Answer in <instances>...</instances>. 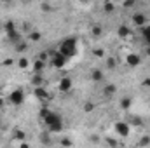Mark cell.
<instances>
[{"label": "cell", "instance_id": "obj_1", "mask_svg": "<svg viewBox=\"0 0 150 148\" xmlns=\"http://www.w3.org/2000/svg\"><path fill=\"white\" fill-rule=\"evenodd\" d=\"M40 115H42L44 124H45L49 132H61L63 131V118H61V115L51 111L49 108H42Z\"/></svg>", "mask_w": 150, "mask_h": 148}, {"label": "cell", "instance_id": "obj_2", "mask_svg": "<svg viewBox=\"0 0 150 148\" xmlns=\"http://www.w3.org/2000/svg\"><path fill=\"white\" fill-rule=\"evenodd\" d=\"M59 52H61L63 56H67L68 59L74 58L75 52H77V38H74V37L65 38V40L59 44Z\"/></svg>", "mask_w": 150, "mask_h": 148}, {"label": "cell", "instance_id": "obj_3", "mask_svg": "<svg viewBox=\"0 0 150 148\" xmlns=\"http://www.w3.org/2000/svg\"><path fill=\"white\" fill-rule=\"evenodd\" d=\"M25 101V92L21 89H14L11 94H9V103L14 105V106H21Z\"/></svg>", "mask_w": 150, "mask_h": 148}, {"label": "cell", "instance_id": "obj_4", "mask_svg": "<svg viewBox=\"0 0 150 148\" xmlns=\"http://www.w3.org/2000/svg\"><path fill=\"white\" fill-rule=\"evenodd\" d=\"M67 61H68V58H67V56H63L59 51H58V52H54V54H52V58H51V65H52L54 68H63V66L67 65Z\"/></svg>", "mask_w": 150, "mask_h": 148}, {"label": "cell", "instance_id": "obj_5", "mask_svg": "<svg viewBox=\"0 0 150 148\" xmlns=\"http://www.w3.org/2000/svg\"><path fill=\"white\" fill-rule=\"evenodd\" d=\"M131 23H133L134 26L142 28V26H145V25L149 23V19H147V16H145L143 12H134V14L131 16Z\"/></svg>", "mask_w": 150, "mask_h": 148}, {"label": "cell", "instance_id": "obj_6", "mask_svg": "<svg viewBox=\"0 0 150 148\" xmlns=\"http://www.w3.org/2000/svg\"><path fill=\"white\" fill-rule=\"evenodd\" d=\"M113 129H115V132H117L119 136H122V138L129 136V132H131V127H129V124H127V122H117Z\"/></svg>", "mask_w": 150, "mask_h": 148}, {"label": "cell", "instance_id": "obj_7", "mask_svg": "<svg viewBox=\"0 0 150 148\" xmlns=\"http://www.w3.org/2000/svg\"><path fill=\"white\" fill-rule=\"evenodd\" d=\"M72 78L70 77H63L61 80H59V92H70V89H72Z\"/></svg>", "mask_w": 150, "mask_h": 148}, {"label": "cell", "instance_id": "obj_8", "mask_svg": "<svg viewBox=\"0 0 150 148\" xmlns=\"http://www.w3.org/2000/svg\"><path fill=\"white\" fill-rule=\"evenodd\" d=\"M117 37L129 38V37H131V28H129V26H126V25H120V26L117 28Z\"/></svg>", "mask_w": 150, "mask_h": 148}, {"label": "cell", "instance_id": "obj_9", "mask_svg": "<svg viewBox=\"0 0 150 148\" xmlns=\"http://www.w3.org/2000/svg\"><path fill=\"white\" fill-rule=\"evenodd\" d=\"M126 61H127V65H129L131 68H136V66L140 65V61H142V59H140V56H138V54H129V56L126 58Z\"/></svg>", "mask_w": 150, "mask_h": 148}, {"label": "cell", "instance_id": "obj_10", "mask_svg": "<svg viewBox=\"0 0 150 148\" xmlns=\"http://www.w3.org/2000/svg\"><path fill=\"white\" fill-rule=\"evenodd\" d=\"M142 37H143V42L147 44V47L150 45V25L147 23L145 26H142Z\"/></svg>", "mask_w": 150, "mask_h": 148}, {"label": "cell", "instance_id": "obj_11", "mask_svg": "<svg viewBox=\"0 0 150 148\" xmlns=\"http://www.w3.org/2000/svg\"><path fill=\"white\" fill-rule=\"evenodd\" d=\"M115 92H117V87H115L113 84H108V85L103 87V96H105V98H112Z\"/></svg>", "mask_w": 150, "mask_h": 148}, {"label": "cell", "instance_id": "obj_12", "mask_svg": "<svg viewBox=\"0 0 150 148\" xmlns=\"http://www.w3.org/2000/svg\"><path fill=\"white\" fill-rule=\"evenodd\" d=\"M33 94L37 96L38 99H47V98H49V94L45 92V89H44L42 85H37V87H35V92H33Z\"/></svg>", "mask_w": 150, "mask_h": 148}, {"label": "cell", "instance_id": "obj_13", "mask_svg": "<svg viewBox=\"0 0 150 148\" xmlns=\"http://www.w3.org/2000/svg\"><path fill=\"white\" fill-rule=\"evenodd\" d=\"M45 65H47V61H44V59H37V61L33 63V72H35V73H40V72L45 68Z\"/></svg>", "mask_w": 150, "mask_h": 148}, {"label": "cell", "instance_id": "obj_14", "mask_svg": "<svg viewBox=\"0 0 150 148\" xmlns=\"http://www.w3.org/2000/svg\"><path fill=\"white\" fill-rule=\"evenodd\" d=\"M103 78H105V77H103V72H101V70H93V72H91V80H93V82H101Z\"/></svg>", "mask_w": 150, "mask_h": 148}, {"label": "cell", "instance_id": "obj_15", "mask_svg": "<svg viewBox=\"0 0 150 148\" xmlns=\"http://www.w3.org/2000/svg\"><path fill=\"white\" fill-rule=\"evenodd\" d=\"M40 38H42V35H40V32H37V30H32L28 33V40L30 42H40Z\"/></svg>", "mask_w": 150, "mask_h": 148}, {"label": "cell", "instance_id": "obj_16", "mask_svg": "<svg viewBox=\"0 0 150 148\" xmlns=\"http://www.w3.org/2000/svg\"><path fill=\"white\" fill-rule=\"evenodd\" d=\"M14 47H16V51H18V52H25V51L28 49V44H26L25 40H19L18 44H14Z\"/></svg>", "mask_w": 150, "mask_h": 148}, {"label": "cell", "instance_id": "obj_17", "mask_svg": "<svg viewBox=\"0 0 150 148\" xmlns=\"http://www.w3.org/2000/svg\"><path fill=\"white\" fill-rule=\"evenodd\" d=\"M131 103H133V99H131L129 96H126V98L120 99V108H122V110H127V108L131 106Z\"/></svg>", "mask_w": 150, "mask_h": 148}, {"label": "cell", "instance_id": "obj_18", "mask_svg": "<svg viewBox=\"0 0 150 148\" xmlns=\"http://www.w3.org/2000/svg\"><path fill=\"white\" fill-rule=\"evenodd\" d=\"M42 82H44V78H42V75L40 73H35L33 77H32V85H42Z\"/></svg>", "mask_w": 150, "mask_h": 148}, {"label": "cell", "instance_id": "obj_19", "mask_svg": "<svg viewBox=\"0 0 150 148\" xmlns=\"http://www.w3.org/2000/svg\"><path fill=\"white\" fill-rule=\"evenodd\" d=\"M91 33H93V37H101V33H103V28H101L100 25H94V26L91 28Z\"/></svg>", "mask_w": 150, "mask_h": 148}, {"label": "cell", "instance_id": "obj_20", "mask_svg": "<svg viewBox=\"0 0 150 148\" xmlns=\"http://www.w3.org/2000/svg\"><path fill=\"white\" fill-rule=\"evenodd\" d=\"M4 30H5V33H9V32H14V30H18V28H16L14 21H7V23L4 25Z\"/></svg>", "mask_w": 150, "mask_h": 148}, {"label": "cell", "instance_id": "obj_21", "mask_svg": "<svg viewBox=\"0 0 150 148\" xmlns=\"http://www.w3.org/2000/svg\"><path fill=\"white\" fill-rule=\"evenodd\" d=\"M103 11H105L107 14H112L113 11H115V5H113L112 2H105V5H103Z\"/></svg>", "mask_w": 150, "mask_h": 148}, {"label": "cell", "instance_id": "obj_22", "mask_svg": "<svg viewBox=\"0 0 150 148\" xmlns=\"http://www.w3.org/2000/svg\"><path fill=\"white\" fill-rule=\"evenodd\" d=\"M18 66H19L21 70H26V68L30 66V63H28V59H26V58H21V59L18 61Z\"/></svg>", "mask_w": 150, "mask_h": 148}, {"label": "cell", "instance_id": "obj_23", "mask_svg": "<svg viewBox=\"0 0 150 148\" xmlns=\"http://www.w3.org/2000/svg\"><path fill=\"white\" fill-rule=\"evenodd\" d=\"M115 66H117V59H115V58H108V59H107V68H108V70H113Z\"/></svg>", "mask_w": 150, "mask_h": 148}, {"label": "cell", "instance_id": "obj_24", "mask_svg": "<svg viewBox=\"0 0 150 148\" xmlns=\"http://www.w3.org/2000/svg\"><path fill=\"white\" fill-rule=\"evenodd\" d=\"M40 9H42V12H51V11H52V9H51V5H49V4H45V2L40 5Z\"/></svg>", "mask_w": 150, "mask_h": 148}, {"label": "cell", "instance_id": "obj_25", "mask_svg": "<svg viewBox=\"0 0 150 148\" xmlns=\"http://www.w3.org/2000/svg\"><path fill=\"white\" fill-rule=\"evenodd\" d=\"M84 110L86 111H93L94 110V105H93V103H86V105H84Z\"/></svg>", "mask_w": 150, "mask_h": 148}, {"label": "cell", "instance_id": "obj_26", "mask_svg": "<svg viewBox=\"0 0 150 148\" xmlns=\"http://www.w3.org/2000/svg\"><path fill=\"white\" fill-rule=\"evenodd\" d=\"M140 145H150V138L149 136H143V138L140 140Z\"/></svg>", "mask_w": 150, "mask_h": 148}, {"label": "cell", "instance_id": "obj_27", "mask_svg": "<svg viewBox=\"0 0 150 148\" xmlns=\"http://www.w3.org/2000/svg\"><path fill=\"white\" fill-rule=\"evenodd\" d=\"M94 56L103 58V56H105V51H101V49H94Z\"/></svg>", "mask_w": 150, "mask_h": 148}, {"label": "cell", "instance_id": "obj_28", "mask_svg": "<svg viewBox=\"0 0 150 148\" xmlns=\"http://www.w3.org/2000/svg\"><path fill=\"white\" fill-rule=\"evenodd\" d=\"M16 140H25V132L23 131H16Z\"/></svg>", "mask_w": 150, "mask_h": 148}, {"label": "cell", "instance_id": "obj_29", "mask_svg": "<svg viewBox=\"0 0 150 148\" xmlns=\"http://www.w3.org/2000/svg\"><path fill=\"white\" fill-rule=\"evenodd\" d=\"M134 2H136V0H126V2H124V7H126V9H127V7H133Z\"/></svg>", "mask_w": 150, "mask_h": 148}, {"label": "cell", "instance_id": "obj_30", "mask_svg": "<svg viewBox=\"0 0 150 148\" xmlns=\"http://www.w3.org/2000/svg\"><path fill=\"white\" fill-rule=\"evenodd\" d=\"M61 145H65V147H70V145H72V141H70V140H61Z\"/></svg>", "mask_w": 150, "mask_h": 148}, {"label": "cell", "instance_id": "obj_31", "mask_svg": "<svg viewBox=\"0 0 150 148\" xmlns=\"http://www.w3.org/2000/svg\"><path fill=\"white\" fill-rule=\"evenodd\" d=\"M107 143L112 145V147H117V141H115V140H107Z\"/></svg>", "mask_w": 150, "mask_h": 148}, {"label": "cell", "instance_id": "obj_32", "mask_svg": "<svg viewBox=\"0 0 150 148\" xmlns=\"http://www.w3.org/2000/svg\"><path fill=\"white\" fill-rule=\"evenodd\" d=\"M4 65H5V66H11V65H12V59H5Z\"/></svg>", "mask_w": 150, "mask_h": 148}, {"label": "cell", "instance_id": "obj_33", "mask_svg": "<svg viewBox=\"0 0 150 148\" xmlns=\"http://www.w3.org/2000/svg\"><path fill=\"white\" fill-rule=\"evenodd\" d=\"M143 85H149V87H150V77H149V78H145V80H143Z\"/></svg>", "mask_w": 150, "mask_h": 148}, {"label": "cell", "instance_id": "obj_34", "mask_svg": "<svg viewBox=\"0 0 150 148\" xmlns=\"http://www.w3.org/2000/svg\"><path fill=\"white\" fill-rule=\"evenodd\" d=\"M79 2H80V4H89L91 0H79Z\"/></svg>", "mask_w": 150, "mask_h": 148}, {"label": "cell", "instance_id": "obj_35", "mask_svg": "<svg viewBox=\"0 0 150 148\" xmlns=\"http://www.w3.org/2000/svg\"><path fill=\"white\" fill-rule=\"evenodd\" d=\"M2 106H4V101H2V99H0V108H2Z\"/></svg>", "mask_w": 150, "mask_h": 148}, {"label": "cell", "instance_id": "obj_36", "mask_svg": "<svg viewBox=\"0 0 150 148\" xmlns=\"http://www.w3.org/2000/svg\"><path fill=\"white\" fill-rule=\"evenodd\" d=\"M23 2H26V4H30V2H33V0H23Z\"/></svg>", "mask_w": 150, "mask_h": 148}, {"label": "cell", "instance_id": "obj_37", "mask_svg": "<svg viewBox=\"0 0 150 148\" xmlns=\"http://www.w3.org/2000/svg\"><path fill=\"white\" fill-rule=\"evenodd\" d=\"M0 2H9V0H0Z\"/></svg>", "mask_w": 150, "mask_h": 148}]
</instances>
